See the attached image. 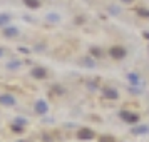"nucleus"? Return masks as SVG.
Segmentation results:
<instances>
[{"instance_id":"obj_18","label":"nucleus","mask_w":149,"mask_h":142,"mask_svg":"<svg viewBox=\"0 0 149 142\" xmlns=\"http://www.w3.org/2000/svg\"><path fill=\"white\" fill-rule=\"evenodd\" d=\"M19 142H24V141H19Z\"/></svg>"},{"instance_id":"obj_10","label":"nucleus","mask_w":149,"mask_h":142,"mask_svg":"<svg viewBox=\"0 0 149 142\" xmlns=\"http://www.w3.org/2000/svg\"><path fill=\"white\" fill-rule=\"evenodd\" d=\"M91 55H92V57H95V59H101V57H102V52H101V48H97V47H92V48H91Z\"/></svg>"},{"instance_id":"obj_8","label":"nucleus","mask_w":149,"mask_h":142,"mask_svg":"<svg viewBox=\"0 0 149 142\" xmlns=\"http://www.w3.org/2000/svg\"><path fill=\"white\" fill-rule=\"evenodd\" d=\"M3 34H5V37H15V35H19V30L15 27H5Z\"/></svg>"},{"instance_id":"obj_13","label":"nucleus","mask_w":149,"mask_h":142,"mask_svg":"<svg viewBox=\"0 0 149 142\" xmlns=\"http://www.w3.org/2000/svg\"><path fill=\"white\" fill-rule=\"evenodd\" d=\"M8 19H10L8 15H0V25H5L8 22Z\"/></svg>"},{"instance_id":"obj_15","label":"nucleus","mask_w":149,"mask_h":142,"mask_svg":"<svg viewBox=\"0 0 149 142\" xmlns=\"http://www.w3.org/2000/svg\"><path fill=\"white\" fill-rule=\"evenodd\" d=\"M129 79H131V82H134V84L139 82V77H137L136 74H129Z\"/></svg>"},{"instance_id":"obj_17","label":"nucleus","mask_w":149,"mask_h":142,"mask_svg":"<svg viewBox=\"0 0 149 142\" xmlns=\"http://www.w3.org/2000/svg\"><path fill=\"white\" fill-rule=\"evenodd\" d=\"M0 55H2V50H0Z\"/></svg>"},{"instance_id":"obj_2","label":"nucleus","mask_w":149,"mask_h":142,"mask_svg":"<svg viewBox=\"0 0 149 142\" xmlns=\"http://www.w3.org/2000/svg\"><path fill=\"white\" fill-rule=\"evenodd\" d=\"M122 121H126L127 124H136V122H139V115L134 114V112H129V110H121L119 112Z\"/></svg>"},{"instance_id":"obj_3","label":"nucleus","mask_w":149,"mask_h":142,"mask_svg":"<svg viewBox=\"0 0 149 142\" xmlns=\"http://www.w3.org/2000/svg\"><path fill=\"white\" fill-rule=\"evenodd\" d=\"M94 130H91V129H87V127H84V129H81L79 132H77V137L81 139V141H91V139H94Z\"/></svg>"},{"instance_id":"obj_16","label":"nucleus","mask_w":149,"mask_h":142,"mask_svg":"<svg viewBox=\"0 0 149 142\" xmlns=\"http://www.w3.org/2000/svg\"><path fill=\"white\" fill-rule=\"evenodd\" d=\"M144 37H146V39H149V32H144Z\"/></svg>"},{"instance_id":"obj_11","label":"nucleus","mask_w":149,"mask_h":142,"mask_svg":"<svg viewBox=\"0 0 149 142\" xmlns=\"http://www.w3.org/2000/svg\"><path fill=\"white\" fill-rule=\"evenodd\" d=\"M99 142H116V139L112 135H101L99 137Z\"/></svg>"},{"instance_id":"obj_1","label":"nucleus","mask_w":149,"mask_h":142,"mask_svg":"<svg viewBox=\"0 0 149 142\" xmlns=\"http://www.w3.org/2000/svg\"><path fill=\"white\" fill-rule=\"evenodd\" d=\"M109 55L112 59H116V60H121V59L126 57V48L121 47V45H114V47L109 48Z\"/></svg>"},{"instance_id":"obj_14","label":"nucleus","mask_w":149,"mask_h":142,"mask_svg":"<svg viewBox=\"0 0 149 142\" xmlns=\"http://www.w3.org/2000/svg\"><path fill=\"white\" fill-rule=\"evenodd\" d=\"M141 132H148V127H139L132 130V134H141Z\"/></svg>"},{"instance_id":"obj_5","label":"nucleus","mask_w":149,"mask_h":142,"mask_svg":"<svg viewBox=\"0 0 149 142\" xmlns=\"http://www.w3.org/2000/svg\"><path fill=\"white\" fill-rule=\"evenodd\" d=\"M104 97L111 99V100H116L119 95H117V90H114V89H104Z\"/></svg>"},{"instance_id":"obj_12","label":"nucleus","mask_w":149,"mask_h":142,"mask_svg":"<svg viewBox=\"0 0 149 142\" xmlns=\"http://www.w3.org/2000/svg\"><path fill=\"white\" fill-rule=\"evenodd\" d=\"M137 14L144 19H149V10H146V8H137Z\"/></svg>"},{"instance_id":"obj_6","label":"nucleus","mask_w":149,"mask_h":142,"mask_svg":"<svg viewBox=\"0 0 149 142\" xmlns=\"http://www.w3.org/2000/svg\"><path fill=\"white\" fill-rule=\"evenodd\" d=\"M35 112H37V114H45V112H47V104L44 100H39L35 104Z\"/></svg>"},{"instance_id":"obj_4","label":"nucleus","mask_w":149,"mask_h":142,"mask_svg":"<svg viewBox=\"0 0 149 142\" xmlns=\"http://www.w3.org/2000/svg\"><path fill=\"white\" fill-rule=\"evenodd\" d=\"M32 77H35V79H45L47 77V70L44 67H35L32 70Z\"/></svg>"},{"instance_id":"obj_9","label":"nucleus","mask_w":149,"mask_h":142,"mask_svg":"<svg viewBox=\"0 0 149 142\" xmlns=\"http://www.w3.org/2000/svg\"><path fill=\"white\" fill-rule=\"evenodd\" d=\"M24 3L29 8H39L40 7V0H24Z\"/></svg>"},{"instance_id":"obj_7","label":"nucleus","mask_w":149,"mask_h":142,"mask_svg":"<svg viewBox=\"0 0 149 142\" xmlns=\"http://www.w3.org/2000/svg\"><path fill=\"white\" fill-rule=\"evenodd\" d=\"M0 102L5 104V105H14L15 104V100H14L12 95H0Z\"/></svg>"}]
</instances>
